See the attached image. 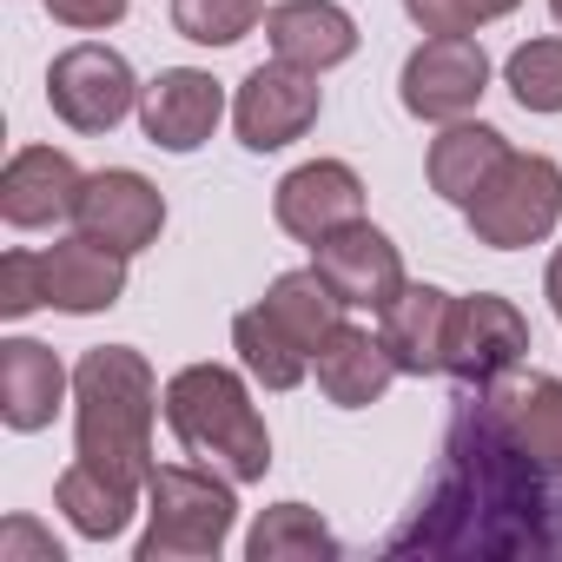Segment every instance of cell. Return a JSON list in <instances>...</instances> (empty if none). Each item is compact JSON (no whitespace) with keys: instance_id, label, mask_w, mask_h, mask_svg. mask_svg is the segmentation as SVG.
<instances>
[{"instance_id":"obj_1","label":"cell","mask_w":562,"mask_h":562,"mask_svg":"<svg viewBox=\"0 0 562 562\" xmlns=\"http://www.w3.org/2000/svg\"><path fill=\"white\" fill-rule=\"evenodd\" d=\"M74 437L80 463L100 476H120L146 490L153 476V411H159V378L133 345H100L74 371Z\"/></svg>"},{"instance_id":"obj_2","label":"cell","mask_w":562,"mask_h":562,"mask_svg":"<svg viewBox=\"0 0 562 562\" xmlns=\"http://www.w3.org/2000/svg\"><path fill=\"white\" fill-rule=\"evenodd\" d=\"M166 424L186 443V457L225 470L232 483H258L271 470V430H265L245 378L225 364H186L166 384Z\"/></svg>"},{"instance_id":"obj_3","label":"cell","mask_w":562,"mask_h":562,"mask_svg":"<svg viewBox=\"0 0 562 562\" xmlns=\"http://www.w3.org/2000/svg\"><path fill=\"white\" fill-rule=\"evenodd\" d=\"M232 476L212 463H153L139 562H205L232 536Z\"/></svg>"},{"instance_id":"obj_4","label":"cell","mask_w":562,"mask_h":562,"mask_svg":"<svg viewBox=\"0 0 562 562\" xmlns=\"http://www.w3.org/2000/svg\"><path fill=\"white\" fill-rule=\"evenodd\" d=\"M470 212V232L476 245L490 251H516V245H536L555 232L562 218V166L549 153H509L496 166V179L463 205Z\"/></svg>"},{"instance_id":"obj_5","label":"cell","mask_w":562,"mask_h":562,"mask_svg":"<svg viewBox=\"0 0 562 562\" xmlns=\"http://www.w3.org/2000/svg\"><path fill=\"white\" fill-rule=\"evenodd\" d=\"M529 358V318L496 299V292H470L450 305V338H443V371L470 391H490L496 378H509Z\"/></svg>"},{"instance_id":"obj_6","label":"cell","mask_w":562,"mask_h":562,"mask_svg":"<svg viewBox=\"0 0 562 562\" xmlns=\"http://www.w3.org/2000/svg\"><path fill=\"white\" fill-rule=\"evenodd\" d=\"M133 100H139L133 67H126L113 47H100V41H80V47H67V54L47 67V106H54L74 133H113V126L133 113Z\"/></svg>"},{"instance_id":"obj_7","label":"cell","mask_w":562,"mask_h":562,"mask_svg":"<svg viewBox=\"0 0 562 562\" xmlns=\"http://www.w3.org/2000/svg\"><path fill=\"white\" fill-rule=\"evenodd\" d=\"M318 74L292 67V60H271V67H251L238 100H232V120H238V139L251 153H278V146H292L318 126Z\"/></svg>"},{"instance_id":"obj_8","label":"cell","mask_w":562,"mask_h":562,"mask_svg":"<svg viewBox=\"0 0 562 562\" xmlns=\"http://www.w3.org/2000/svg\"><path fill=\"white\" fill-rule=\"evenodd\" d=\"M483 87H490V54L470 34H430L404 60V87L397 93H404V113L450 126V120H470Z\"/></svg>"},{"instance_id":"obj_9","label":"cell","mask_w":562,"mask_h":562,"mask_svg":"<svg viewBox=\"0 0 562 562\" xmlns=\"http://www.w3.org/2000/svg\"><path fill=\"white\" fill-rule=\"evenodd\" d=\"M74 225L87 232V238H100V245H113V251H146L153 238H159V225H166V199H159V186L146 179V172H133V166H106V172H93L87 186H80V205H74Z\"/></svg>"},{"instance_id":"obj_10","label":"cell","mask_w":562,"mask_h":562,"mask_svg":"<svg viewBox=\"0 0 562 562\" xmlns=\"http://www.w3.org/2000/svg\"><path fill=\"white\" fill-rule=\"evenodd\" d=\"M318 258V271L331 278V292L345 299V305H358V312H384L411 278H404V258H397V245L371 225V218H358V225H338L331 238H318L312 245Z\"/></svg>"},{"instance_id":"obj_11","label":"cell","mask_w":562,"mask_h":562,"mask_svg":"<svg viewBox=\"0 0 562 562\" xmlns=\"http://www.w3.org/2000/svg\"><path fill=\"white\" fill-rule=\"evenodd\" d=\"M358 218H364V179L345 159H312V166L278 179V225L305 245H318V238H331L338 225H358Z\"/></svg>"},{"instance_id":"obj_12","label":"cell","mask_w":562,"mask_h":562,"mask_svg":"<svg viewBox=\"0 0 562 562\" xmlns=\"http://www.w3.org/2000/svg\"><path fill=\"white\" fill-rule=\"evenodd\" d=\"M218 113H225V93L199 67H166L153 87H139V126L166 153H199L212 139Z\"/></svg>"},{"instance_id":"obj_13","label":"cell","mask_w":562,"mask_h":562,"mask_svg":"<svg viewBox=\"0 0 562 562\" xmlns=\"http://www.w3.org/2000/svg\"><path fill=\"white\" fill-rule=\"evenodd\" d=\"M80 166L54 146H21L8 159V172H0V218L21 225V232H41L54 218H74L80 205Z\"/></svg>"},{"instance_id":"obj_14","label":"cell","mask_w":562,"mask_h":562,"mask_svg":"<svg viewBox=\"0 0 562 562\" xmlns=\"http://www.w3.org/2000/svg\"><path fill=\"white\" fill-rule=\"evenodd\" d=\"M490 411H496V424L509 430V443L536 463V470H549V476H562V378H542V371H509V378H496L490 391Z\"/></svg>"},{"instance_id":"obj_15","label":"cell","mask_w":562,"mask_h":562,"mask_svg":"<svg viewBox=\"0 0 562 562\" xmlns=\"http://www.w3.org/2000/svg\"><path fill=\"white\" fill-rule=\"evenodd\" d=\"M41 271H47V305L54 312H74V318L113 312L120 292H126V251H113V245H100L87 232L47 245L41 251Z\"/></svg>"},{"instance_id":"obj_16","label":"cell","mask_w":562,"mask_h":562,"mask_svg":"<svg viewBox=\"0 0 562 562\" xmlns=\"http://www.w3.org/2000/svg\"><path fill=\"white\" fill-rule=\"evenodd\" d=\"M265 41L278 60H292L305 74H331L358 54V21L338 0H285V8L265 14Z\"/></svg>"},{"instance_id":"obj_17","label":"cell","mask_w":562,"mask_h":562,"mask_svg":"<svg viewBox=\"0 0 562 562\" xmlns=\"http://www.w3.org/2000/svg\"><path fill=\"white\" fill-rule=\"evenodd\" d=\"M312 371H318V391H325L338 411H364V404H378V397L391 391L397 358H391L384 338H371V331H358V325H338V331L318 345Z\"/></svg>"},{"instance_id":"obj_18","label":"cell","mask_w":562,"mask_h":562,"mask_svg":"<svg viewBox=\"0 0 562 562\" xmlns=\"http://www.w3.org/2000/svg\"><path fill=\"white\" fill-rule=\"evenodd\" d=\"M450 292L443 285H404L378 318V338L391 345V358H397V371H411V378H430V371H443V338H450Z\"/></svg>"},{"instance_id":"obj_19","label":"cell","mask_w":562,"mask_h":562,"mask_svg":"<svg viewBox=\"0 0 562 562\" xmlns=\"http://www.w3.org/2000/svg\"><path fill=\"white\" fill-rule=\"evenodd\" d=\"M60 397H67V364L47 345L34 338L0 345V417H8V430H47Z\"/></svg>"},{"instance_id":"obj_20","label":"cell","mask_w":562,"mask_h":562,"mask_svg":"<svg viewBox=\"0 0 562 562\" xmlns=\"http://www.w3.org/2000/svg\"><path fill=\"white\" fill-rule=\"evenodd\" d=\"M509 159V139L496 133V126H470V120H450L437 139H430V159H424V172H430V192L437 199H450V205H470L490 179H496V166Z\"/></svg>"},{"instance_id":"obj_21","label":"cell","mask_w":562,"mask_h":562,"mask_svg":"<svg viewBox=\"0 0 562 562\" xmlns=\"http://www.w3.org/2000/svg\"><path fill=\"white\" fill-rule=\"evenodd\" d=\"M232 351H238V364H245L265 391H299L305 371H312V351H305L285 325H278L265 305H251V312L232 318Z\"/></svg>"},{"instance_id":"obj_22","label":"cell","mask_w":562,"mask_h":562,"mask_svg":"<svg viewBox=\"0 0 562 562\" xmlns=\"http://www.w3.org/2000/svg\"><path fill=\"white\" fill-rule=\"evenodd\" d=\"M54 503L67 509V522H74L80 536H93V542H113V536L133 522V509H139V490H133V483H120V476H100L93 463H74V470H60V483H54Z\"/></svg>"},{"instance_id":"obj_23","label":"cell","mask_w":562,"mask_h":562,"mask_svg":"<svg viewBox=\"0 0 562 562\" xmlns=\"http://www.w3.org/2000/svg\"><path fill=\"white\" fill-rule=\"evenodd\" d=\"M265 312L285 325L312 358H318V345L345 325V299L331 292V278H325L318 265H312V271H285V278H278V285L265 292Z\"/></svg>"},{"instance_id":"obj_24","label":"cell","mask_w":562,"mask_h":562,"mask_svg":"<svg viewBox=\"0 0 562 562\" xmlns=\"http://www.w3.org/2000/svg\"><path fill=\"white\" fill-rule=\"evenodd\" d=\"M245 555H251V562H331V555H338V536L325 529L318 509L278 503V509H265V516L251 522Z\"/></svg>"},{"instance_id":"obj_25","label":"cell","mask_w":562,"mask_h":562,"mask_svg":"<svg viewBox=\"0 0 562 562\" xmlns=\"http://www.w3.org/2000/svg\"><path fill=\"white\" fill-rule=\"evenodd\" d=\"M509 93L522 113H562V41H529L509 54Z\"/></svg>"},{"instance_id":"obj_26","label":"cell","mask_w":562,"mask_h":562,"mask_svg":"<svg viewBox=\"0 0 562 562\" xmlns=\"http://www.w3.org/2000/svg\"><path fill=\"white\" fill-rule=\"evenodd\" d=\"M172 27L199 47H232L258 27V0H172Z\"/></svg>"},{"instance_id":"obj_27","label":"cell","mask_w":562,"mask_h":562,"mask_svg":"<svg viewBox=\"0 0 562 562\" xmlns=\"http://www.w3.org/2000/svg\"><path fill=\"white\" fill-rule=\"evenodd\" d=\"M516 0H404V14L424 27V34H476L490 21H503Z\"/></svg>"},{"instance_id":"obj_28","label":"cell","mask_w":562,"mask_h":562,"mask_svg":"<svg viewBox=\"0 0 562 562\" xmlns=\"http://www.w3.org/2000/svg\"><path fill=\"white\" fill-rule=\"evenodd\" d=\"M34 305H47L41 251H8V258H0V318H27Z\"/></svg>"},{"instance_id":"obj_29","label":"cell","mask_w":562,"mask_h":562,"mask_svg":"<svg viewBox=\"0 0 562 562\" xmlns=\"http://www.w3.org/2000/svg\"><path fill=\"white\" fill-rule=\"evenodd\" d=\"M47 14L67 21V27H80V34H93V27H113L126 14V0H47Z\"/></svg>"},{"instance_id":"obj_30","label":"cell","mask_w":562,"mask_h":562,"mask_svg":"<svg viewBox=\"0 0 562 562\" xmlns=\"http://www.w3.org/2000/svg\"><path fill=\"white\" fill-rule=\"evenodd\" d=\"M14 549H34L41 562H60V542L41 536L34 522H8V536H0V562H14Z\"/></svg>"},{"instance_id":"obj_31","label":"cell","mask_w":562,"mask_h":562,"mask_svg":"<svg viewBox=\"0 0 562 562\" xmlns=\"http://www.w3.org/2000/svg\"><path fill=\"white\" fill-rule=\"evenodd\" d=\"M542 292H549V305H555V318H562V245H555V258H549V278H542Z\"/></svg>"},{"instance_id":"obj_32","label":"cell","mask_w":562,"mask_h":562,"mask_svg":"<svg viewBox=\"0 0 562 562\" xmlns=\"http://www.w3.org/2000/svg\"><path fill=\"white\" fill-rule=\"evenodd\" d=\"M549 8H555V21H562V0H549Z\"/></svg>"}]
</instances>
